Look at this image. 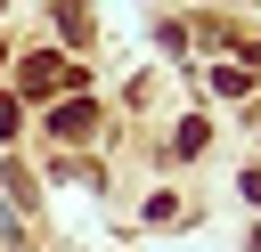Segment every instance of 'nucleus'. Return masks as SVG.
Returning <instances> with one entry per match:
<instances>
[{"label":"nucleus","mask_w":261,"mask_h":252,"mask_svg":"<svg viewBox=\"0 0 261 252\" xmlns=\"http://www.w3.org/2000/svg\"><path fill=\"white\" fill-rule=\"evenodd\" d=\"M90 122H98L90 98H82V106H57V138H90Z\"/></svg>","instance_id":"nucleus-2"},{"label":"nucleus","mask_w":261,"mask_h":252,"mask_svg":"<svg viewBox=\"0 0 261 252\" xmlns=\"http://www.w3.org/2000/svg\"><path fill=\"white\" fill-rule=\"evenodd\" d=\"M16 81L41 98V89H65V81H73V65H65V57H24V73H16Z\"/></svg>","instance_id":"nucleus-1"}]
</instances>
